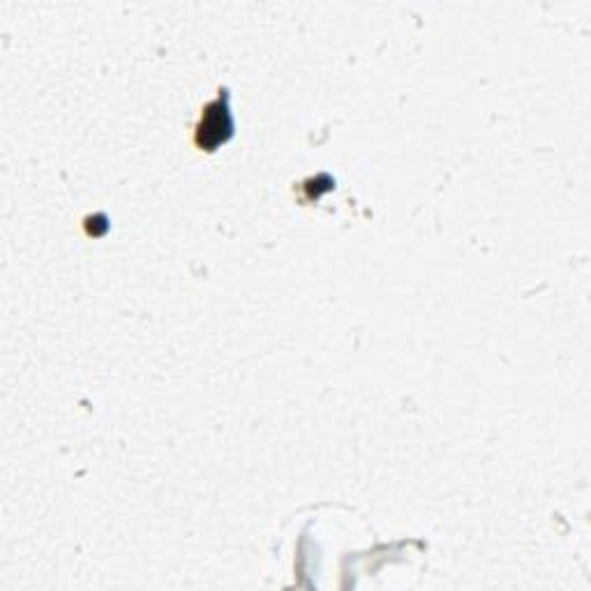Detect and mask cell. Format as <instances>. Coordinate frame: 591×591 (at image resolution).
Returning <instances> with one entry per match:
<instances>
[{
  "instance_id": "cell-1",
  "label": "cell",
  "mask_w": 591,
  "mask_h": 591,
  "mask_svg": "<svg viewBox=\"0 0 591 591\" xmlns=\"http://www.w3.org/2000/svg\"><path fill=\"white\" fill-rule=\"evenodd\" d=\"M232 135H234V120L229 111V96H227V90H220V98L206 105L201 114L195 144L201 150H215V148H220L225 141H229Z\"/></svg>"
}]
</instances>
